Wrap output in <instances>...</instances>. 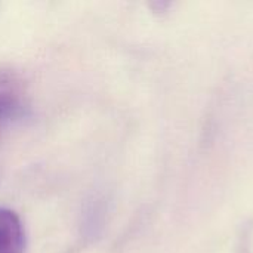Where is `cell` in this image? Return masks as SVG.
<instances>
[{
	"instance_id": "6da1fadb",
	"label": "cell",
	"mask_w": 253,
	"mask_h": 253,
	"mask_svg": "<svg viewBox=\"0 0 253 253\" xmlns=\"http://www.w3.org/2000/svg\"><path fill=\"white\" fill-rule=\"evenodd\" d=\"M27 107V89L22 77L12 68L0 67V142L7 127Z\"/></svg>"
},
{
	"instance_id": "7a4b0ae2",
	"label": "cell",
	"mask_w": 253,
	"mask_h": 253,
	"mask_svg": "<svg viewBox=\"0 0 253 253\" xmlns=\"http://www.w3.org/2000/svg\"><path fill=\"white\" fill-rule=\"evenodd\" d=\"M25 233L19 216L6 208H0V253H24Z\"/></svg>"
}]
</instances>
